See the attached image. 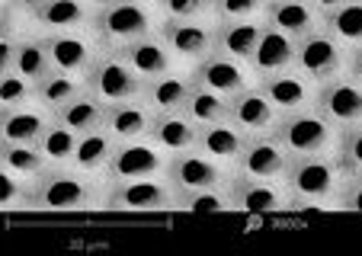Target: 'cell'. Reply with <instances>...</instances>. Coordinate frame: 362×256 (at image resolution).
<instances>
[{"instance_id":"cell-1","label":"cell","mask_w":362,"mask_h":256,"mask_svg":"<svg viewBox=\"0 0 362 256\" xmlns=\"http://www.w3.org/2000/svg\"><path fill=\"white\" fill-rule=\"evenodd\" d=\"M110 202V180L100 173L74 167H48L35 176V211L77 215V211H106Z\"/></svg>"},{"instance_id":"cell-2","label":"cell","mask_w":362,"mask_h":256,"mask_svg":"<svg viewBox=\"0 0 362 256\" xmlns=\"http://www.w3.org/2000/svg\"><path fill=\"white\" fill-rule=\"evenodd\" d=\"M349 182V170L343 167L337 151L292 157L286 173V186L292 192L295 209H340V196Z\"/></svg>"},{"instance_id":"cell-3","label":"cell","mask_w":362,"mask_h":256,"mask_svg":"<svg viewBox=\"0 0 362 256\" xmlns=\"http://www.w3.org/2000/svg\"><path fill=\"white\" fill-rule=\"evenodd\" d=\"M164 16L154 0H112L110 7L93 10L90 33L103 48H125L129 42L158 33Z\"/></svg>"},{"instance_id":"cell-4","label":"cell","mask_w":362,"mask_h":256,"mask_svg":"<svg viewBox=\"0 0 362 256\" xmlns=\"http://www.w3.org/2000/svg\"><path fill=\"white\" fill-rule=\"evenodd\" d=\"M273 135L292 157H308V154L337 151L340 128H334L321 112H317V106H311V109H301V112L279 115Z\"/></svg>"},{"instance_id":"cell-5","label":"cell","mask_w":362,"mask_h":256,"mask_svg":"<svg viewBox=\"0 0 362 256\" xmlns=\"http://www.w3.org/2000/svg\"><path fill=\"white\" fill-rule=\"evenodd\" d=\"M106 211L122 215H154V211H180V192L167 176H144V180L110 182Z\"/></svg>"},{"instance_id":"cell-6","label":"cell","mask_w":362,"mask_h":256,"mask_svg":"<svg viewBox=\"0 0 362 256\" xmlns=\"http://www.w3.org/2000/svg\"><path fill=\"white\" fill-rule=\"evenodd\" d=\"M87 90L96 93L103 103H125V100H141L144 81L135 74L122 52L116 48H103L96 54L93 68L87 71Z\"/></svg>"},{"instance_id":"cell-7","label":"cell","mask_w":362,"mask_h":256,"mask_svg":"<svg viewBox=\"0 0 362 256\" xmlns=\"http://www.w3.org/2000/svg\"><path fill=\"white\" fill-rule=\"evenodd\" d=\"M346 64H349V48L340 39H334L324 26L295 42V68L305 77H311L315 83H324L337 74H346Z\"/></svg>"},{"instance_id":"cell-8","label":"cell","mask_w":362,"mask_h":256,"mask_svg":"<svg viewBox=\"0 0 362 256\" xmlns=\"http://www.w3.org/2000/svg\"><path fill=\"white\" fill-rule=\"evenodd\" d=\"M160 35L170 45L173 58L183 68H196L199 61L218 48V26L215 16H196V20H164L160 23Z\"/></svg>"},{"instance_id":"cell-9","label":"cell","mask_w":362,"mask_h":256,"mask_svg":"<svg viewBox=\"0 0 362 256\" xmlns=\"http://www.w3.org/2000/svg\"><path fill=\"white\" fill-rule=\"evenodd\" d=\"M228 196H231L234 211H244V215H282L295 209L286 180H257L238 170L228 182Z\"/></svg>"},{"instance_id":"cell-10","label":"cell","mask_w":362,"mask_h":256,"mask_svg":"<svg viewBox=\"0 0 362 256\" xmlns=\"http://www.w3.org/2000/svg\"><path fill=\"white\" fill-rule=\"evenodd\" d=\"M170 154L160 151L151 138H135V141H119L116 154L110 161L106 180L110 182H129L144 180V176H167Z\"/></svg>"},{"instance_id":"cell-11","label":"cell","mask_w":362,"mask_h":256,"mask_svg":"<svg viewBox=\"0 0 362 256\" xmlns=\"http://www.w3.org/2000/svg\"><path fill=\"white\" fill-rule=\"evenodd\" d=\"M234 176V167L212 161L209 154H202L199 148L173 154L167 163V180L173 182L177 192H192V189H215V186H228Z\"/></svg>"},{"instance_id":"cell-12","label":"cell","mask_w":362,"mask_h":256,"mask_svg":"<svg viewBox=\"0 0 362 256\" xmlns=\"http://www.w3.org/2000/svg\"><path fill=\"white\" fill-rule=\"evenodd\" d=\"M317 112L334 128H349L362 122V83L349 74H337L330 81L317 83Z\"/></svg>"},{"instance_id":"cell-13","label":"cell","mask_w":362,"mask_h":256,"mask_svg":"<svg viewBox=\"0 0 362 256\" xmlns=\"http://www.w3.org/2000/svg\"><path fill=\"white\" fill-rule=\"evenodd\" d=\"M189 71H192V81H196L199 87H209V90H215V93L228 96V100L238 96V93H244L247 87L257 83V77H253V71H250L247 61L231 58V54L218 52V48Z\"/></svg>"},{"instance_id":"cell-14","label":"cell","mask_w":362,"mask_h":256,"mask_svg":"<svg viewBox=\"0 0 362 256\" xmlns=\"http://www.w3.org/2000/svg\"><path fill=\"white\" fill-rule=\"evenodd\" d=\"M45 48L52 54L55 71H68V74L87 77V71L93 68L96 54L103 52L100 39L90 29H71V33H42Z\"/></svg>"},{"instance_id":"cell-15","label":"cell","mask_w":362,"mask_h":256,"mask_svg":"<svg viewBox=\"0 0 362 256\" xmlns=\"http://www.w3.org/2000/svg\"><path fill=\"white\" fill-rule=\"evenodd\" d=\"M288 167H292V154L269 132V135L247 138V148L234 170L244 176H257V180H286Z\"/></svg>"},{"instance_id":"cell-16","label":"cell","mask_w":362,"mask_h":256,"mask_svg":"<svg viewBox=\"0 0 362 256\" xmlns=\"http://www.w3.org/2000/svg\"><path fill=\"white\" fill-rule=\"evenodd\" d=\"M257 87L269 96V103L279 109V115L301 112V109H311L317 103V83L301 74L298 68H288L273 77H263V81H257Z\"/></svg>"},{"instance_id":"cell-17","label":"cell","mask_w":362,"mask_h":256,"mask_svg":"<svg viewBox=\"0 0 362 256\" xmlns=\"http://www.w3.org/2000/svg\"><path fill=\"white\" fill-rule=\"evenodd\" d=\"M52 122L55 112L39 100L16 109H0V144H39Z\"/></svg>"},{"instance_id":"cell-18","label":"cell","mask_w":362,"mask_h":256,"mask_svg":"<svg viewBox=\"0 0 362 256\" xmlns=\"http://www.w3.org/2000/svg\"><path fill=\"white\" fill-rule=\"evenodd\" d=\"M228 122L244 132V135H269L279 122V109L269 103V96L263 93L257 83L247 87L244 93L231 96V109H228Z\"/></svg>"},{"instance_id":"cell-19","label":"cell","mask_w":362,"mask_h":256,"mask_svg":"<svg viewBox=\"0 0 362 256\" xmlns=\"http://www.w3.org/2000/svg\"><path fill=\"white\" fill-rule=\"evenodd\" d=\"M116 52L125 54V61L135 68V74L141 77V81H154V77L180 68V61L173 58V52H170V45L164 42L160 29L158 33H151V35H144V39L129 42L125 48H116Z\"/></svg>"},{"instance_id":"cell-20","label":"cell","mask_w":362,"mask_h":256,"mask_svg":"<svg viewBox=\"0 0 362 256\" xmlns=\"http://www.w3.org/2000/svg\"><path fill=\"white\" fill-rule=\"evenodd\" d=\"M192 87H196L192 71L180 64V68H173V71H167V74L154 77V81H144L141 100L154 109V115H158V112H180V109L186 106V100H189Z\"/></svg>"},{"instance_id":"cell-21","label":"cell","mask_w":362,"mask_h":256,"mask_svg":"<svg viewBox=\"0 0 362 256\" xmlns=\"http://www.w3.org/2000/svg\"><path fill=\"white\" fill-rule=\"evenodd\" d=\"M263 20H267V26L292 35L295 42H298L301 35L315 33V29L324 26L321 10H317L311 0H269Z\"/></svg>"},{"instance_id":"cell-22","label":"cell","mask_w":362,"mask_h":256,"mask_svg":"<svg viewBox=\"0 0 362 256\" xmlns=\"http://www.w3.org/2000/svg\"><path fill=\"white\" fill-rule=\"evenodd\" d=\"M288 68H295V39L279 33V29L267 26L260 35V45H257V52H253V58H250L253 77L263 81V77H273Z\"/></svg>"},{"instance_id":"cell-23","label":"cell","mask_w":362,"mask_h":256,"mask_svg":"<svg viewBox=\"0 0 362 256\" xmlns=\"http://www.w3.org/2000/svg\"><path fill=\"white\" fill-rule=\"evenodd\" d=\"M247 138L250 135H244L234 122L225 119V122H215V125L199 128L196 148L202 151V154H209L212 161L225 163V167H238L240 154H244V148H247Z\"/></svg>"},{"instance_id":"cell-24","label":"cell","mask_w":362,"mask_h":256,"mask_svg":"<svg viewBox=\"0 0 362 256\" xmlns=\"http://www.w3.org/2000/svg\"><path fill=\"white\" fill-rule=\"evenodd\" d=\"M29 20L33 33H71V29H90L93 10L83 0H48Z\"/></svg>"},{"instance_id":"cell-25","label":"cell","mask_w":362,"mask_h":256,"mask_svg":"<svg viewBox=\"0 0 362 256\" xmlns=\"http://www.w3.org/2000/svg\"><path fill=\"white\" fill-rule=\"evenodd\" d=\"M148 138L158 144L160 151H167V154L173 157V154H183V151L196 148L199 125L183 112V109H180V112H158Z\"/></svg>"},{"instance_id":"cell-26","label":"cell","mask_w":362,"mask_h":256,"mask_svg":"<svg viewBox=\"0 0 362 256\" xmlns=\"http://www.w3.org/2000/svg\"><path fill=\"white\" fill-rule=\"evenodd\" d=\"M151 125H154V109L144 100H125V103H110L106 106V128L112 132L116 141L148 138Z\"/></svg>"},{"instance_id":"cell-27","label":"cell","mask_w":362,"mask_h":256,"mask_svg":"<svg viewBox=\"0 0 362 256\" xmlns=\"http://www.w3.org/2000/svg\"><path fill=\"white\" fill-rule=\"evenodd\" d=\"M215 26H218V52L250 64L263 29H267V20L263 16H257V20H215Z\"/></svg>"},{"instance_id":"cell-28","label":"cell","mask_w":362,"mask_h":256,"mask_svg":"<svg viewBox=\"0 0 362 256\" xmlns=\"http://www.w3.org/2000/svg\"><path fill=\"white\" fill-rule=\"evenodd\" d=\"M81 93H87V77L81 74H68V71H52L45 81L35 83V100L45 109L58 112L68 103H74Z\"/></svg>"},{"instance_id":"cell-29","label":"cell","mask_w":362,"mask_h":256,"mask_svg":"<svg viewBox=\"0 0 362 256\" xmlns=\"http://www.w3.org/2000/svg\"><path fill=\"white\" fill-rule=\"evenodd\" d=\"M116 144H119V141L112 138V132H110L106 125L96 128V132H87V135H81V144H77L74 167L87 170V173L106 176L112 154H116Z\"/></svg>"},{"instance_id":"cell-30","label":"cell","mask_w":362,"mask_h":256,"mask_svg":"<svg viewBox=\"0 0 362 256\" xmlns=\"http://www.w3.org/2000/svg\"><path fill=\"white\" fill-rule=\"evenodd\" d=\"M106 106L110 103H103L96 93H81L74 103H68L64 109H58L55 119L62 122V125L74 128L77 135H87V132H96V128L106 125Z\"/></svg>"},{"instance_id":"cell-31","label":"cell","mask_w":362,"mask_h":256,"mask_svg":"<svg viewBox=\"0 0 362 256\" xmlns=\"http://www.w3.org/2000/svg\"><path fill=\"white\" fill-rule=\"evenodd\" d=\"M13 71H20V74L29 77L33 83L45 81V77L55 71V64H52V54H48L42 33H26L20 39V52H16Z\"/></svg>"},{"instance_id":"cell-32","label":"cell","mask_w":362,"mask_h":256,"mask_svg":"<svg viewBox=\"0 0 362 256\" xmlns=\"http://www.w3.org/2000/svg\"><path fill=\"white\" fill-rule=\"evenodd\" d=\"M324 29L353 52L362 48V0H346L337 10L324 13Z\"/></svg>"},{"instance_id":"cell-33","label":"cell","mask_w":362,"mask_h":256,"mask_svg":"<svg viewBox=\"0 0 362 256\" xmlns=\"http://www.w3.org/2000/svg\"><path fill=\"white\" fill-rule=\"evenodd\" d=\"M48 167H52V163L42 154L39 144H0V170H4V173H16V176H26V180H35V176H42Z\"/></svg>"},{"instance_id":"cell-34","label":"cell","mask_w":362,"mask_h":256,"mask_svg":"<svg viewBox=\"0 0 362 256\" xmlns=\"http://www.w3.org/2000/svg\"><path fill=\"white\" fill-rule=\"evenodd\" d=\"M228 109H231V100H228V96H221V93H215V90L199 87L196 83L192 93H189V100H186V106H183V112L189 115L199 128H205V125H215V122H225Z\"/></svg>"},{"instance_id":"cell-35","label":"cell","mask_w":362,"mask_h":256,"mask_svg":"<svg viewBox=\"0 0 362 256\" xmlns=\"http://www.w3.org/2000/svg\"><path fill=\"white\" fill-rule=\"evenodd\" d=\"M77 144H81V135H77L74 128L62 125V122L55 119L48 125L45 135H42L39 148H42V154L48 157L52 167H68V163H74V157H77Z\"/></svg>"},{"instance_id":"cell-36","label":"cell","mask_w":362,"mask_h":256,"mask_svg":"<svg viewBox=\"0 0 362 256\" xmlns=\"http://www.w3.org/2000/svg\"><path fill=\"white\" fill-rule=\"evenodd\" d=\"M0 209L4 211H35V180L0 170Z\"/></svg>"},{"instance_id":"cell-37","label":"cell","mask_w":362,"mask_h":256,"mask_svg":"<svg viewBox=\"0 0 362 256\" xmlns=\"http://www.w3.org/2000/svg\"><path fill=\"white\" fill-rule=\"evenodd\" d=\"M180 211H199V215H221V211H234L228 186L215 189H192V192H180Z\"/></svg>"},{"instance_id":"cell-38","label":"cell","mask_w":362,"mask_h":256,"mask_svg":"<svg viewBox=\"0 0 362 256\" xmlns=\"http://www.w3.org/2000/svg\"><path fill=\"white\" fill-rule=\"evenodd\" d=\"M35 100V83L23 77L20 71H4L0 74V109H16Z\"/></svg>"},{"instance_id":"cell-39","label":"cell","mask_w":362,"mask_h":256,"mask_svg":"<svg viewBox=\"0 0 362 256\" xmlns=\"http://www.w3.org/2000/svg\"><path fill=\"white\" fill-rule=\"evenodd\" d=\"M269 0H212L215 20H257L267 16Z\"/></svg>"},{"instance_id":"cell-40","label":"cell","mask_w":362,"mask_h":256,"mask_svg":"<svg viewBox=\"0 0 362 256\" xmlns=\"http://www.w3.org/2000/svg\"><path fill=\"white\" fill-rule=\"evenodd\" d=\"M337 154H340L343 167L349 170V176L362 173V122L359 125H349L340 132V141H337Z\"/></svg>"},{"instance_id":"cell-41","label":"cell","mask_w":362,"mask_h":256,"mask_svg":"<svg viewBox=\"0 0 362 256\" xmlns=\"http://www.w3.org/2000/svg\"><path fill=\"white\" fill-rule=\"evenodd\" d=\"M164 20H196L212 16V0H158Z\"/></svg>"},{"instance_id":"cell-42","label":"cell","mask_w":362,"mask_h":256,"mask_svg":"<svg viewBox=\"0 0 362 256\" xmlns=\"http://www.w3.org/2000/svg\"><path fill=\"white\" fill-rule=\"evenodd\" d=\"M337 211H362V173L349 176L346 189H343V196H340V209Z\"/></svg>"},{"instance_id":"cell-43","label":"cell","mask_w":362,"mask_h":256,"mask_svg":"<svg viewBox=\"0 0 362 256\" xmlns=\"http://www.w3.org/2000/svg\"><path fill=\"white\" fill-rule=\"evenodd\" d=\"M48 0H4V7H13V10H20L23 16H33L35 10H42Z\"/></svg>"},{"instance_id":"cell-44","label":"cell","mask_w":362,"mask_h":256,"mask_svg":"<svg viewBox=\"0 0 362 256\" xmlns=\"http://www.w3.org/2000/svg\"><path fill=\"white\" fill-rule=\"evenodd\" d=\"M346 74L353 77V81H359V83H362V48H353V52H349Z\"/></svg>"},{"instance_id":"cell-45","label":"cell","mask_w":362,"mask_h":256,"mask_svg":"<svg viewBox=\"0 0 362 256\" xmlns=\"http://www.w3.org/2000/svg\"><path fill=\"white\" fill-rule=\"evenodd\" d=\"M311 4H315V7L321 10V16H324V13H330V10H337L340 4H346V0H311Z\"/></svg>"},{"instance_id":"cell-46","label":"cell","mask_w":362,"mask_h":256,"mask_svg":"<svg viewBox=\"0 0 362 256\" xmlns=\"http://www.w3.org/2000/svg\"><path fill=\"white\" fill-rule=\"evenodd\" d=\"M83 4H87L90 10H103V7H110L112 0H83Z\"/></svg>"},{"instance_id":"cell-47","label":"cell","mask_w":362,"mask_h":256,"mask_svg":"<svg viewBox=\"0 0 362 256\" xmlns=\"http://www.w3.org/2000/svg\"><path fill=\"white\" fill-rule=\"evenodd\" d=\"M154 4H158V0H154Z\"/></svg>"}]
</instances>
